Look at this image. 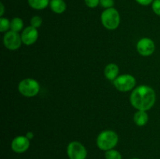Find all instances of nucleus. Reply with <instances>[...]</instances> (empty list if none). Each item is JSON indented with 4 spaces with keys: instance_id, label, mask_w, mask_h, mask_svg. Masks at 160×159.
I'll use <instances>...</instances> for the list:
<instances>
[{
    "instance_id": "obj_15",
    "label": "nucleus",
    "mask_w": 160,
    "mask_h": 159,
    "mask_svg": "<svg viewBox=\"0 0 160 159\" xmlns=\"http://www.w3.org/2000/svg\"><path fill=\"white\" fill-rule=\"evenodd\" d=\"M23 28V21L20 17H15L11 20L10 29L11 31H15V32L19 33L21 31Z\"/></svg>"
},
{
    "instance_id": "obj_21",
    "label": "nucleus",
    "mask_w": 160,
    "mask_h": 159,
    "mask_svg": "<svg viewBox=\"0 0 160 159\" xmlns=\"http://www.w3.org/2000/svg\"><path fill=\"white\" fill-rule=\"evenodd\" d=\"M86 6L89 8H95L100 4V0H84Z\"/></svg>"
},
{
    "instance_id": "obj_9",
    "label": "nucleus",
    "mask_w": 160,
    "mask_h": 159,
    "mask_svg": "<svg viewBox=\"0 0 160 159\" xmlns=\"http://www.w3.org/2000/svg\"><path fill=\"white\" fill-rule=\"evenodd\" d=\"M31 142L26 136H17L11 142V149L17 154L24 153L29 149Z\"/></svg>"
},
{
    "instance_id": "obj_10",
    "label": "nucleus",
    "mask_w": 160,
    "mask_h": 159,
    "mask_svg": "<svg viewBox=\"0 0 160 159\" xmlns=\"http://www.w3.org/2000/svg\"><path fill=\"white\" fill-rule=\"evenodd\" d=\"M38 38V31L37 28L32 26H27L23 30L21 34V39L23 44L26 45H31L35 43Z\"/></svg>"
},
{
    "instance_id": "obj_2",
    "label": "nucleus",
    "mask_w": 160,
    "mask_h": 159,
    "mask_svg": "<svg viewBox=\"0 0 160 159\" xmlns=\"http://www.w3.org/2000/svg\"><path fill=\"white\" fill-rule=\"evenodd\" d=\"M119 142V136L112 130H104L100 132L96 139L97 147L100 150L107 151L114 149Z\"/></svg>"
},
{
    "instance_id": "obj_1",
    "label": "nucleus",
    "mask_w": 160,
    "mask_h": 159,
    "mask_svg": "<svg viewBox=\"0 0 160 159\" xmlns=\"http://www.w3.org/2000/svg\"><path fill=\"white\" fill-rule=\"evenodd\" d=\"M156 100V92L147 85H140L136 87L130 97L131 105L137 110H149L154 106Z\"/></svg>"
},
{
    "instance_id": "obj_5",
    "label": "nucleus",
    "mask_w": 160,
    "mask_h": 159,
    "mask_svg": "<svg viewBox=\"0 0 160 159\" xmlns=\"http://www.w3.org/2000/svg\"><path fill=\"white\" fill-rule=\"evenodd\" d=\"M113 84L117 90L120 91H130L135 87L136 80L131 74L119 75L113 80Z\"/></svg>"
},
{
    "instance_id": "obj_8",
    "label": "nucleus",
    "mask_w": 160,
    "mask_h": 159,
    "mask_svg": "<svg viewBox=\"0 0 160 159\" xmlns=\"http://www.w3.org/2000/svg\"><path fill=\"white\" fill-rule=\"evenodd\" d=\"M137 51L141 55L150 56L156 50V45L152 39L148 37H143L137 43Z\"/></svg>"
},
{
    "instance_id": "obj_7",
    "label": "nucleus",
    "mask_w": 160,
    "mask_h": 159,
    "mask_svg": "<svg viewBox=\"0 0 160 159\" xmlns=\"http://www.w3.org/2000/svg\"><path fill=\"white\" fill-rule=\"evenodd\" d=\"M21 35L17 32L12 31H9L6 32L4 37H3V45L11 51L17 50L20 48L22 45Z\"/></svg>"
},
{
    "instance_id": "obj_11",
    "label": "nucleus",
    "mask_w": 160,
    "mask_h": 159,
    "mask_svg": "<svg viewBox=\"0 0 160 159\" xmlns=\"http://www.w3.org/2000/svg\"><path fill=\"white\" fill-rule=\"evenodd\" d=\"M120 69L119 66L115 63H109L105 67L104 75L106 79L109 80L113 81L119 76Z\"/></svg>"
},
{
    "instance_id": "obj_3",
    "label": "nucleus",
    "mask_w": 160,
    "mask_h": 159,
    "mask_svg": "<svg viewBox=\"0 0 160 159\" xmlns=\"http://www.w3.org/2000/svg\"><path fill=\"white\" fill-rule=\"evenodd\" d=\"M101 21L104 27L107 30H116L120 23V13L114 8L106 9L101 15Z\"/></svg>"
},
{
    "instance_id": "obj_12",
    "label": "nucleus",
    "mask_w": 160,
    "mask_h": 159,
    "mask_svg": "<svg viewBox=\"0 0 160 159\" xmlns=\"http://www.w3.org/2000/svg\"><path fill=\"white\" fill-rule=\"evenodd\" d=\"M134 122L138 126H145L148 122V115L146 111L138 110L134 115Z\"/></svg>"
},
{
    "instance_id": "obj_16",
    "label": "nucleus",
    "mask_w": 160,
    "mask_h": 159,
    "mask_svg": "<svg viewBox=\"0 0 160 159\" xmlns=\"http://www.w3.org/2000/svg\"><path fill=\"white\" fill-rule=\"evenodd\" d=\"M106 159H122V155L120 151L115 149H111L105 152Z\"/></svg>"
},
{
    "instance_id": "obj_4",
    "label": "nucleus",
    "mask_w": 160,
    "mask_h": 159,
    "mask_svg": "<svg viewBox=\"0 0 160 159\" xmlns=\"http://www.w3.org/2000/svg\"><path fill=\"white\" fill-rule=\"evenodd\" d=\"M18 90L23 96L32 98L36 96L40 91V84L32 78H26L19 83Z\"/></svg>"
},
{
    "instance_id": "obj_18",
    "label": "nucleus",
    "mask_w": 160,
    "mask_h": 159,
    "mask_svg": "<svg viewBox=\"0 0 160 159\" xmlns=\"http://www.w3.org/2000/svg\"><path fill=\"white\" fill-rule=\"evenodd\" d=\"M30 23H31V26H32L34 28H38L42 26V17H39V16H34L30 20Z\"/></svg>"
},
{
    "instance_id": "obj_23",
    "label": "nucleus",
    "mask_w": 160,
    "mask_h": 159,
    "mask_svg": "<svg viewBox=\"0 0 160 159\" xmlns=\"http://www.w3.org/2000/svg\"><path fill=\"white\" fill-rule=\"evenodd\" d=\"M34 133H33L32 132H31V131H30V132H27V134H26V137H28V139H29L30 140H32L33 138H34Z\"/></svg>"
},
{
    "instance_id": "obj_19",
    "label": "nucleus",
    "mask_w": 160,
    "mask_h": 159,
    "mask_svg": "<svg viewBox=\"0 0 160 159\" xmlns=\"http://www.w3.org/2000/svg\"><path fill=\"white\" fill-rule=\"evenodd\" d=\"M152 8L156 15L160 16V0H154L152 5Z\"/></svg>"
},
{
    "instance_id": "obj_17",
    "label": "nucleus",
    "mask_w": 160,
    "mask_h": 159,
    "mask_svg": "<svg viewBox=\"0 0 160 159\" xmlns=\"http://www.w3.org/2000/svg\"><path fill=\"white\" fill-rule=\"evenodd\" d=\"M11 21H9L8 19L1 17L0 18V31L2 33L7 32L10 29Z\"/></svg>"
},
{
    "instance_id": "obj_13",
    "label": "nucleus",
    "mask_w": 160,
    "mask_h": 159,
    "mask_svg": "<svg viewBox=\"0 0 160 159\" xmlns=\"http://www.w3.org/2000/svg\"><path fill=\"white\" fill-rule=\"evenodd\" d=\"M49 6L52 11L57 14L62 13L67 9V5L63 0H50Z\"/></svg>"
},
{
    "instance_id": "obj_14",
    "label": "nucleus",
    "mask_w": 160,
    "mask_h": 159,
    "mask_svg": "<svg viewBox=\"0 0 160 159\" xmlns=\"http://www.w3.org/2000/svg\"><path fill=\"white\" fill-rule=\"evenodd\" d=\"M50 0H28V4L31 8L38 10L44 9L49 5Z\"/></svg>"
},
{
    "instance_id": "obj_6",
    "label": "nucleus",
    "mask_w": 160,
    "mask_h": 159,
    "mask_svg": "<svg viewBox=\"0 0 160 159\" xmlns=\"http://www.w3.org/2000/svg\"><path fill=\"white\" fill-rule=\"evenodd\" d=\"M67 154L69 159H86L88 151L79 141H72L67 146Z\"/></svg>"
},
{
    "instance_id": "obj_25",
    "label": "nucleus",
    "mask_w": 160,
    "mask_h": 159,
    "mask_svg": "<svg viewBox=\"0 0 160 159\" xmlns=\"http://www.w3.org/2000/svg\"><path fill=\"white\" fill-rule=\"evenodd\" d=\"M131 159H140V158H138V157H133V158Z\"/></svg>"
},
{
    "instance_id": "obj_20",
    "label": "nucleus",
    "mask_w": 160,
    "mask_h": 159,
    "mask_svg": "<svg viewBox=\"0 0 160 159\" xmlns=\"http://www.w3.org/2000/svg\"><path fill=\"white\" fill-rule=\"evenodd\" d=\"M100 5L103 8L109 9V8H112L114 5V1L113 0H100Z\"/></svg>"
},
{
    "instance_id": "obj_24",
    "label": "nucleus",
    "mask_w": 160,
    "mask_h": 159,
    "mask_svg": "<svg viewBox=\"0 0 160 159\" xmlns=\"http://www.w3.org/2000/svg\"><path fill=\"white\" fill-rule=\"evenodd\" d=\"M0 6H1V12H0V16L1 17H2L3 14H4V6H3L2 3H0Z\"/></svg>"
},
{
    "instance_id": "obj_22",
    "label": "nucleus",
    "mask_w": 160,
    "mask_h": 159,
    "mask_svg": "<svg viewBox=\"0 0 160 159\" xmlns=\"http://www.w3.org/2000/svg\"><path fill=\"white\" fill-rule=\"evenodd\" d=\"M135 1L142 6H148L152 3L154 0H135Z\"/></svg>"
}]
</instances>
